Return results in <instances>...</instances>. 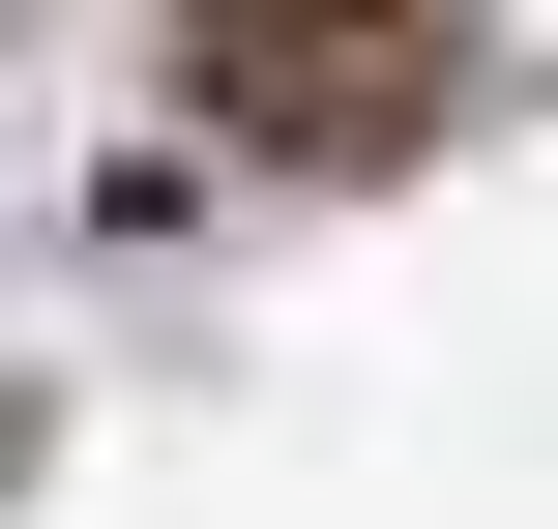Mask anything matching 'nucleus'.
Instances as JSON below:
<instances>
[{"label": "nucleus", "mask_w": 558, "mask_h": 529, "mask_svg": "<svg viewBox=\"0 0 558 529\" xmlns=\"http://www.w3.org/2000/svg\"><path fill=\"white\" fill-rule=\"evenodd\" d=\"M177 88H206V147H441L471 118V29L412 0V29H177Z\"/></svg>", "instance_id": "1"}]
</instances>
